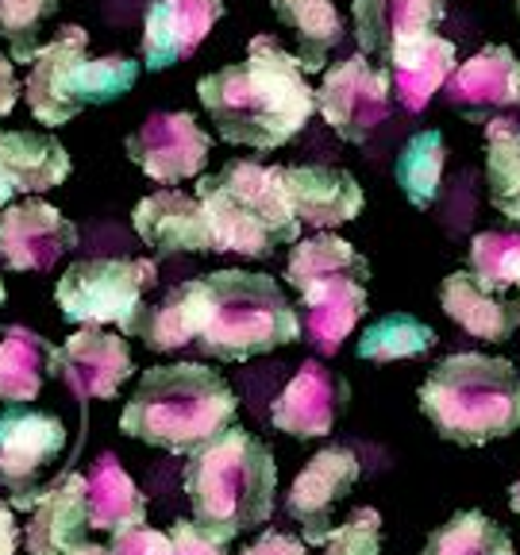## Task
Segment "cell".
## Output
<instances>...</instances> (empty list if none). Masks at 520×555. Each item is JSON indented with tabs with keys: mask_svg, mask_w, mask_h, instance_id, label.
I'll return each instance as SVG.
<instances>
[{
	"mask_svg": "<svg viewBox=\"0 0 520 555\" xmlns=\"http://www.w3.org/2000/svg\"><path fill=\"white\" fill-rule=\"evenodd\" d=\"M517 286H520V282H517Z\"/></svg>",
	"mask_w": 520,
	"mask_h": 555,
	"instance_id": "7dc6e473",
	"label": "cell"
},
{
	"mask_svg": "<svg viewBox=\"0 0 520 555\" xmlns=\"http://www.w3.org/2000/svg\"><path fill=\"white\" fill-rule=\"evenodd\" d=\"M470 274L485 289L517 286L520 282V235L517 232H478L470 240Z\"/></svg>",
	"mask_w": 520,
	"mask_h": 555,
	"instance_id": "e575fe53",
	"label": "cell"
},
{
	"mask_svg": "<svg viewBox=\"0 0 520 555\" xmlns=\"http://www.w3.org/2000/svg\"><path fill=\"white\" fill-rule=\"evenodd\" d=\"M166 555H232V552H227V544L208 537L197 520H178L170 529V547H166Z\"/></svg>",
	"mask_w": 520,
	"mask_h": 555,
	"instance_id": "8d00e7d4",
	"label": "cell"
},
{
	"mask_svg": "<svg viewBox=\"0 0 520 555\" xmlns=\"http://www.w3.org/2000/svg\"><path fill=\"white\" fill-rule=\"evenodd\" d=\"M425 555H517V552H512L509 532L497 520H490L478 509H467V513H455L447 525H440L428 537Z\"/></svg>",
	"mask_w": 520,
	"mask_h": 555,
	"instance_id": "d6a6232c",
	"label": "cell"
},
{
	"mask_svg": "<svg viewBox=\"0 0 520 555\" xmlns=\"http://www.w3.org/2000/svg\"><path fill=\"white\" fill-rule=\"evenodd\" d=\"M359 455L351 448H321L309 463L301 467V475L294 478L286 494L289 517L301 525L304 544L324 547L328 532L336 529V505L343 502L359 482Z\"/></svg>",
	"mask_w": 520,
	"mask_h": 555,
	"instance_id": "4fadbf2b",
	"label": "cell"
},
{
	"mask_svg": "<svg viewBox=\"0 0 520 555\" xmlns=\"http://www.w3.org/2000/svg\"><path fill=\"white\" fill-rule=\"evenodd\" d=\"M390 69L374 66L366 54H351L324 74L316 89V113L347 143H366L370 131L390 116Z\"/></svg>",
	"mask_w": 520,
	"mask_h": 555,
	"instance_id": "30bf717a",
	"label": "cell"
},
{
	"mask_svg": "<svg viewBox=\"0 0 520 555\" xmlns=\"http://www.w3.org/2000/svg\"><path fill=\"white\" fill-rule=\"evenodd\" d=\"M54 351L58 347L39 332H4V339H0V401L4 405H27V401L39 398L43 382L54 374Z\"/></svg>",
	"mask_w": 520,
	"mask_h": 555,
	"instance_id": "83f0119b",
	"label": "cell"
},
{
	"mask_svg": "<svg viewBox=\"0 0 520 555\" xmlns=\"http://www.w3.org/2000/svg\"><path fill=\"white\" fill-rule=\"evenodd\" d=\"M89 502L86 475H62L31 505L27 520V552L31 555H78L89 544Z\"/></svg>",
	"mask_w": 520,
	"mask_h": 555,
	"instance_id": "ffe728a7",
	"label": "cell"
},
{
	"mask_svg": "<svg viewBox=\"0 0 520 555\" xmlns=\"http://www.w3.org/2000/svg\"><path fill=\"white\" fill-rule=\"evenodd\" d=\"M270 9L277 12V20L294 31L297 39V59H301L304 74L324 69L328 54L343 39V20L332 0H270Z\"/></svg>",
	"mask_w": 520,
	"mask_h": 555,
	"instance_id": "f1b7e54d",
	"label": "cell"
},
{
	"mask_svg": "<svg viewBox=\"0 0 520 555\" xmlns=\"http://www.w3.org/2000/svg\"><path fill=\"white\" fill-rule=\"evenodd\" d=\"M78 247V224L47 201H20L0 212V259L9 270L47 274Z\"/></svg>",
	"mask_w": 520,
	"mask_h": 555,
	"instance_id": "5bb4252c",
	"label": "cell"
},
{
	"mask_svg": "<svg viewBox=\"0 0 520 555\" xmlns=\"http://www.w3.org/2000/svg\"><path fill=\"white\" fill-rule=\"evenodd\" d=\"M324 555H381V513L370 505L351 509L343 525L328 532Z\"/></svg>",
	"mask_w": 520,
	"mask_h": 555,
	"instance_id": "d590c367",
	"label": "cell"
},
{
	"mask_svg": "<svg viewBox=\"0 0 520 555\" xmlns=\"http://www.w3.org/2000/svg\"><path fill=\"white\" fill-rule=\"evenodd\" d=\"M66 448V425L54 413L20 409L0 416V486L12 490L16 509H31L39 502V475L51 467Z\"/></svg>",
	"mask_w": 520,
	"mask_h": 555,
	"instance_id": "8fae6325",
	"label": "cell"
},
{
	"mask_svg": "<svg viewBox=\"0 0 520 555\" xmlns=\"http://www.w3.org/2000/svg\"><path fill=\"white\" fill-rule=\"evenodd\" d=\"M9 197H12V190H9V185H4V182H0V208L9 205Z\"/></svg>",
	"mask_w": 520,
	"mask_h": 555,
	"instance_id": "ee69618b",
	"label": "cell"
},
{
	"mask_svg": "<svg viewBox=\"0 0 520 555\" xmlns=\"http://www.w3.org/2000/svg\"><path fill=\"white\" fill-rule=\"evenodd\" d=\"M282 190L294 208V217L309 228H339L363 212V185L355 182V173L339 170V166H277Z\"/></svg>",
	"mask_w": 520,
	"mask_h": 555,
	"instance_id": "e0dca14e",
	"label": "cell"
},
{
	"mask_svg": "<svg viewBox=\"0 0 520 555\" xmlns=\"http://www.w3.org/2000/svg\"><path fill=\"white\" fill-rule=\"evenodd\" d=\"M440 305L451 321L474 339H490V344H505L520 332V297L505 301L502 294L485 289L470 270H455L443 278Z\"/></svg>",
	"mask_w": 520,
	"mask_h": 555,
	"instance_id": "cb8c5ba5",
	"label": "cell"
},
{
	"mask_svg": "<svg viewBox=\"0 0 520 555\" xmlns=\"http://www.w3.org/2000/svg\"><path fill=\"white\" fill-rule=\"evenodd\" d=\"M243 555H309V552H304L301 540L286 537V532H262Z\"/></svg>",
	"mask_w": 520,
	"mask_h": 555,
	"instance_id": "f35d334b",
	"label": "cell"
},
{
	"mask_svg": "<svg viewBox=\"0 0 520 555\" xmlns=\"http://www.w3.org/2000/svg\"><path fill=\"white\" fill-rule=\"evenodd\" d=\"M197 96L220 139L251 151L286 147L316 113V89L304 78L301 59L274 35H255L247 59L205 74Z\"/></svg>",
	"mask_w": 520,
	"mask_h": 555,
	"instance_id": "6da1fadb",
	"label": "cell"
},
{
	"mask_svg": "<svg viewBox=\"0 0 520 555\" xmlns=\"http://www.w3.org/2000/svg\"><path fill=\"white\" fill-rule=\"evenodd\" d=\"M20 547V525L12 517V505H0V555H16Z\"/></svg>",
	"mask_w": 520,
	"mask_h": 555,
	"instance_id": "60d3db41",
	"label": "cell"
},
{
	"mask_svg": "<svg viewBox=\"0 0 520 555\" xmlns=\"http://www.w3.org/2000/svg\"><path fill=\"white\" fill-rule=\"evenodd\" d=\"M86 502H89V529L120 532L147 525V498L131 482V475L120 467L113 451H104L96 460L93 475L86 478Z\"/></svg>",
	"mask_w": 520,
	"mask_h": 555,
	"instance_id": "4316f807",
	"label": "cell"
},
{
	"mask_svg": "<svg viewBox=\"0 0 520 555\" xmlns=\"http://www.w3.org/2000/svg\"><path fill=\"white\" fill-rule=\"evenodd\" d=\"M128 158L158 185L197 178L212 151V135L190 113H155L123 139Z\"/></svg>",
	"mask_w": 520,
	"mask_h": 555,
	"instance_id": "7c38bea8",
	"label": "cell"
},
{
	"mask_svg": "<svg viewBox=\"0 0 520 555\" xmlns=\"http://www.w3.org/2000/svg\"><path fill=\"white\" fill-rule=\"evenodd\" d=\"M158 267L155 259H81L62 270L54 301L62 317L81 328H104V324L131 321L143 297L155 289Z\"/></svg>",
	"mask_w": 520,
	"mask_h": 555,
	"instance_id": "9c48e42d",
	"label": "cell"
},
{
	"mask_svg": "<svg viewBox=\"0 0 520 555\" xmlns=\"http://www.w3.org/2000/svg\"><path fill=\"white\" fill-rule=\"evenodd\" d=\"M139 240L155 247V255H185V251H212V232L197 197L182 190H158L143 197L131 212Z\"/></svg>",
	"mask_w": 520,
	"mask_h": 555,
	"instance_id": "44dd1931",
	"label": "cell"
},
{
	"mask_svg": "<svg viewBox=\"0 0 520 555\" xmlns=\"http://www.w3.org/2000/svg\"><path fill=\"white\" fill-rule=\"evenodd\" d=\"M4 297H9V289H4V278H0V305H4Z\"/></svg>",
	"mask_w": 520,
	"mask_h": 555,
	"instance_id": "bcb514c9",
	"label": "cell"
},
{
	"mask_svg": "<svg viewBox=\"0 0 520 555\" xmlns=\"http://www.w3.org/2000/svg\"><path fill=\"white\" fill-rule=\"evenodd\" d=\"M286 282L301 294V336H309L321 356H336L370 309V262L347 240L321 232L297 240L286 262Z\"/></svg>",
	"mask_w": 520,
	"mask_h": 555,
	"instance_id": "52a82bcc",
	"label": "cell"
},
{
	"mask_svg": "<svg viewBox=\"0 0 520 555\" xmlns=\"http://www.w3.org/2000/svg\"><path fill=\"white\" fill-rule=\"evenodd\" d=\"M485 182L490 205L520 224V128L509 116L485 120Z\"/></svg>",
	"mask_w": 520,
	"mask_h": 555,
	"instance_id": "f546056e",
	"label": "cell"
},
{
	"mask_svg": "<svg viewBox=\"0 0 520 555\" xmlns=\"http://www.w3.org/2000/svg\"><path fill=\"white\" fill-rule=\"evenodd\" d=\"M512 104L520 108V62H517V96H512ZM517 128H520V120H517Z\"/></svg>",
	"mask_w": 520,
	"mask_h": 555,
	"instance_id": "f6af8a7d",
	"label": "cell"
},
{
	"mask_svg": "<svg viewBox=\"0 0 520 555\" xmlns=\"http://www.w3.org/2000/svg\"><path fill=\"white\" fill-rule=\"evenodd\" d=\"M89 31L81 24H62L54 39L39 47L27 74L24 96L31 116L47 128H62L93 104L123 96L139 81V62L123 54L89 59Z\"/></svg>",
	"mask_w": 520,
	"mask_h": 555,
	"instance_id": "ba28073f",
	"label": "cell"
},
{
	"mask_svg": "<svg viewBox=\"0 0 520 555\" xmlns=\"http://www.w3.org/2000/svg\"><path fill=\"white\" fill-rule=\"evenodd\" d=\"M69 151L43 131L0 128V182L12 193H47L69 178Z\"/></svg>",
	"mask_w": 520,
	"mask_h": 555,
	"instance_id": "d4e9b609",
	"label": "cell"
},
{
	"mask_svg": "<svg viewBox=\"0 0 520 555\" xmlns=\"http://www.w3.org/2000/svg\"><path fill=\"white\" fill-rule=\"evenodd\" d=\"M420 413L447 443L482 448L520 433V371L509 359L459 351L432 366L420 386Z\"/></svg>",
	"mask_w": 520,
	"mask_h": 555,
	"instance_id": "277c9868",
	"label": "cell"
},
{
	"mask_svg": "<svg viewBox=\"0 0 520 555\" xmlns=\"http://www.w3.org/2000/svg\"><path fill=\"white\" fill-rule=\"evenodd\" d=\"M355 35L363 54L390 59L393 47L428 35L447 16V0H351Z\"/></svg>",
	"mask_w": 520,
	"mask_h": 555,
	"instance_id": "603a6c76",
	"label": "cell"
},
{
	"mask_svg": "<svg viewBox=\"0 0 520 555\" xmlns=\"http://www.w3.org/2000/svg\"><path fill=\"white\" fill-rule=\"evenodd\" d=\"M517 54L502 43H490L467 59L463 66L451 69V78L443 81V96L451 108H459L467 120H494V113L512 108L517 96Z\"/></svg>",
	"mask_w": 520,
	"mask_h": 555,
	"instance_id": "d6986e66",
	"label": "cell"
},
{
	"mask_svg": "<svg viewBox=\"0 0 520 555\" xmlns=\"http://www.w3.org/2000/svg\"><path fill=\"white\" fill-rule=\"evenodd\" d=\"M62 0H0V39L9 43L12 62L31 66L39 47L47 43V24Z\"/></svg>",
	"mask_w": 520,
	"mask_h": 555,
	"instance_id": "836d02e7",
	"label": "cell"
},
{
	"mask_svg": "<svg viewBox=\"0 0 520 555\" xmlns=\"http://www.w3.org/2000/svg\"><path fill=\"white\" fill-rule=\"evenodd\" d=\"M224 16V0H151L143 16V66L170 69L185 62Z\"/></svg>",
	"mask_w": 520,
	"mask_h": 555,
	"instance_id": "ac0fdd59",
	"label": "cell"
},
{
	"mask_svg": "<svg viewBox=\"0 0 520 555\" xmlns=\"http://www.w3.org/2000/svg\"><path fill=\"white\" fill-rule=\"evenodd\" d=\"M197 201L208 217L212 251L270 259L282 243L301 240V220L289 208L277 166L235 158L220 173L200 178Z\"/></svg>",
	"mask_w": 520,
	"mask_h": 555,
	"instance_id": "5b68a950",
	"label": "cell"
},
{
	"mask_svg": "<svg viewBox=\"0 0 520 555\" xmlns=\"http://www.w3.org/2000/svg\"><path fill=\"white\" fill-rule=\"evenodd\" d=\"M443 163H447L443 131L428 128L405 139V147L398 155V185L413 208H428L435 201L443 182Z\"/></svg>",
	"mask_w": 520,
	"mask_h": 555,
	"instance_id": "1f68e13d",
	"label": "cell"
},
{
	"mask_svg": "<svg viewBox=\"0 0 520 555\" xmlns=\"http://www.w3.org/2000/svg\"><path fill=\"white\" fill-rule=\"evenodd\" d=\"M239 401L217 371L200 363L151 366L120 413V433L151 448L190 455L235 425Z\"/></svg>",
	"mask_w": 520,
	"mask_h": 555,
	"instance_id": "3957f363",
	"label": "cell"
},
{
	"mask_svg": "<svg viewBox=\"0 0 520 555\" xmlns=\"http://www.w3.org/2000/svg\"><path fill=\"white\" fill-rule=\"evenodd\" d=\"M435 332L432 324L416 321L413 312H390L374 321L370 328L359 336L355 351L366 363H398V359H420L435 347Z\"/></svg>",
	"mask_w": 520,
	"mask_h": 555,
	"instance_id": "4dcf8cb0",
	"label": "cell"
},
{
	"mask_svg": "<svg viewBox=\"0 0 520 555\" xmlns=\"http://www.w3.org/2000/svg\"><path fill=\"white\" fill-rule=\"evenodd\" d=\"M193 520L220 544L266 525L277 494L274 451L243 428H224L185 460Z\"/></svg>",
	"mask_w": 520,
	"mask_h": 555,
	"instance_id": "7a4b0ae2",
	"label": "cell"
},
{
	"mask_svg": "<svg viewBox=\"0 0 520 555\" xmlns=\"http://www.w3.org/2000/svg\"><path fill=\"white\" fill-rule=\"evenodd\" d=\"M208 321V286L205 278H193L173 286L158 305H139V312L123 324V336H135L151 351H182L193 347Z\"/></svg>",
	"mask_w": 520,
	"mask_h": 555,
	"instance_id": "7402d4cb",
	"label": "cell"
},
{
	"mask_svg": "<svg viewBox=\"0 0 520 555\" xmlns=\"http://www.w3.org/2000/svg\"><path fill=\"white\" fill-rule=\"evenodd\" d=\"M390 86L398 89L401 108L408 113H425L428 101L443 89V81L455 69V43L440 39L435 31L416 35L408 43L390 51Z\"/></svg>",
	"mask_w": 520,
	"mask_h": 555,
	"instance_id": "484cf974",
	"label": "cell"
},
{
	"mask_svg": "<svg viewBox=\"0 0 520 555\" xmlns=\"http://www.w3.org/2000/svg\"><path fill=\"white\" fill-rule=\"evenodd\" d=\"M208 321L193 347L220 363H247L282 344L301 339V317L286 289L270 274L247 270H217L205 274Z\"/></svg>",
	"mask_w": 520,
	"mask_h": 555,
	"instance_id": "8992f818",
	"label": "cell"
},
{
	"mask_svg": "<svg viewBox=\"0 0 520 555\" xmlns=\"http://www.w3.org/2000/svg\"><path fill=\"white\" fill-rule=\"evenodd\" d=\"M20 101V81H16V69H12V59L0 54V120L16 108Z\"/></svg>",
	"mask_w": 520,
	"mask_h": 555,
	"instance_id": "ab89813d",
	"label": "cell"
},
{
	"mask_svg": "<svg viewBox=\"0 0 520 555\" xmlns=\"http://www.w3.org/2000/svg\"><path fill=\"white\" fill-rule=\"evenodd\" d=\"M509 505H512V513H520V478L512 482V490H509Z\"/></svg>",
	"mask_w": 520,
	"mask_h": 555,
	"instance_id": "b9f144b4",
	"label": "cell"
},
{
	"mask_svg": "<svg viewBox=\"0 0 520 555\" xmlns=\"http://www.w3.org/2000/svg\"><path fill=\"white\" fill-rule=\"evenodd\" d=\"M54 374L81 401H108L135 374L131 347L123 336L104 328H81L54 351Z\"/></svg>",
	"mask_w": 520,
	"mask_h": 555,
	"instance_id": "9a60e30c",
	"label": "cell"
},
{
	"mask_svg": "<svg viewBox=\"0 0 520 555\" xmlns=\"http://www.w3.org/2000/svg\"><path fill=\"white\" fill-rule=\"evenodd\" d=\"M347 409V382L324 363L309 359L294 374L286 390L277 393L270 421L277 433L294 436V440H321L336 428V421Z\"/></svg>",
	"mask_w": 520,
	"mask_h": 555,
	"instance_id": "2e32d148",
	"label": "cell"
},
{
	"mask_svg": "<svg viewBox=\"0 0 520 555\" xmlns=\"http://www.w3.org/2000/svg\"><path fill=\"white\" fill-rule=\"evenodd\" d=\"M517 12H520V9H517Z\"/></svg>",
	"mask_w": 520,
	"mask_h": 555,
	"instance_id": "c3c4849f",
	"label": "cell"
},
{
	"mask_svg": "<svg viewBox=\"0 0 520 555\" xmlns=\"http://www.w3.org/2000/svg\"><path fill=\"white\" fill-rule=\"evenodd\" d=\"M166 547H170V532H155V529L135 525V529L113 532L108 552L113 555H166Z\"/></svg>",
	"mask_w": 520,
	"mask_h": 555,
	"instance_id": "74e56055",
	"label": "cell"
},
{
	"mask_svg": "<svg viewBox=\"0 0 520 555\" xmlns=\"http://www.w3.org/2000/svg\"><path fill=\"white\" fill-rule=\"evenodd\" d=\"M78 555H113V552H108V547H96V544H86V547H81V552Z\"/></svg>",
	"mask_w": 520,
	"mask_h": 555,
	"instance_id": "7bdbcfd3",
	"label": "cell"
}]
</instances>
